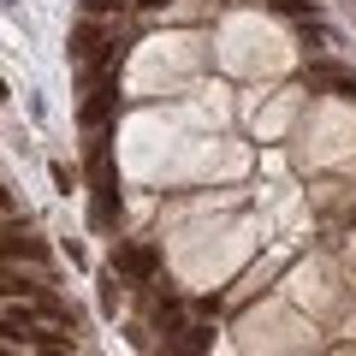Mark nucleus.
Masks as SVG:
<instances>
[{
    "label": "nucleus",
    "mask_w": 356,
    "mask_h": 356,
    "mask_svg": "<svg viewBox=\"0 0 356 356\" xmlns=\"http://www.w3.org/2000/svg\"><path fill=\"white\" fill-rule=\"evenodd\" d=\"M0 261H42V238L30 226L6 232V238H0Z\"/></svg>",
    "instance_id": "f03ea898"
},
{
    "label": "nucleus",
    "mask_w": 356,
    "mask_h": 356,
    "mask_svg": "<svg viewBox=\"0 0 356 356\" xmlns=\"http://www.w3.org/2000/svg\"><path fill=\"white\" fill-rule=\"evenodd\" d=\"M0 297H30V303H36V297H48V291H42V280H24V273H6V267H0Z\"/></svg>",
    "instance_id": "423d86ee"
},
{
    "label": "nucleus",
    "mask_w": 356,
    "mask_h": 356,
    "mask_svg": "<svg viewBox=\"0 0 356 356\" xmlns=\"http://www.w3.org/2000/svg\"><path fill=\"white\" fill-rule=\"evenodd\" d=\"M178 339H184V350H191V356H202L208 344H214V332H208V327H184Z\"/></svg>",
    "instance_id": "0eeeda50"
},
{
    "label": "nucleus",
    "mask_w": 356,
    "mask_h": 356,
    "mask_svg": "<svg viewBox=\"0 0 356 356\" xmlns=\"http://www.w3.org/2000/svg\"><path fill=\"white\" fill-rule=\"evenodd\" d=\"M131 6H143V13H161V6H166V0H131Z\"/></svg>",
    "instance_id": "9d476101"
},
{
    "label": "nucleus",
    "mask_w": 356,
    "mask_h": 356,
    "mask_svg": "<svg viewBox=\"0 0 356 356\" xmlns=\"http://www.w3.org/2000/svg\"><path fill=\"white\" fill-rule=\"evenodd\" d=\"M0 356H6V350H0Z\"/></svg>",
    "instance_id": "ddd939ff"
},
{
    "label": "nucleus",
    "mask_w": 356,
    "mask_h": 356,
    "mask_svg": "<svg viewBox=\"0 0 356 356\" xmlns=\"http://www.w3.org/2000/svg\"><path fill=\"white\" fill-rule=\"evenodd\" d=\"M0 102H6V83H0Z\"/></svg>",
    "instance_id": "f8f14e48"
},
{
    "label": "nucleus",
    "mask_w": 356,
    "mask_h": 356,
    "mask_svg": "<svg viewBox=\"0 0 356 356\" xmlns=\"http://www.w3.org/2000/svg\"><path fill=\"white\" fill-rule=\"evenodd\" d=\"M102 309H119V280H102Z\"/></svg>",
    "instance_id": "6e6552de"
},
{
    "label": "nucleus",
    "mask_w": 356,
    "mask_h": 356,
    "mask_svg": "<svg viewBox=\"0 0 356 356\" xmlns=\"http://www.w3.org/2000/svg\"><path fill=\"white\" fill-rule=\"evenodd\" d=\"M6 208H13V191H6V184H0V214H6Z\"/></svg>",
    "instance_id": "9b49d317"
},
{
    "label": "nucleus",
    "mask_w": 356,
    "mask_h": 356,
    "mask_svg": "<svg viewBox=\"0 0 356 356\" xmlns=\"http://www.w3.org/2000/svg\"><path fill=\"white\" fill-rule=\"evenodd\" d=\"M113 267H125L131 280H154V250H119Z\"/></svg>",
    "instance_id": "39448f33"
},
{
    "label": "nucleus",
    "mask_w": 356,
    "mask_h": 356,
    "mask_svg": "<svg viewBox=\"0 0 356 356\" xmlns=\"http://www.w3.org/2000/svg\"><path fill=\"white\" fill-rule=\"evenodd\" d=\"M113 107H119V89L102 83V89H95V102H83V125H89V131H102L107 119H113Z\"/></svg>",
    "instance_id": "20e7f679"
},
{
    "label": "nucleus",
    "mask_w": 356,
    "mask_h": 356,
    "mask_svg": "<svg viewBox=\"0 0 356 356\" xmlns=\"http://www.w3.org/2000/svg\"><path fill=\"white\" fill-rule=\"evenodd\" d=\"M107 42H113V36H102V24H95V18H83V24L72 30V54H77V60H83V65L95 60V54H102Z\"/></svg>",
    "instance_id": "7ed1b4c3"
},
{
    "label": "nucleus",
    "mask_w": 356,
    "mask_h": 356,
    "mask_svg": "<svg viewBox=\"0 0 356 356\" xmlns=\"http://www.w3.org/2000/svg\"><path fill=\"white\" fill-rule=\"evenodd\" d=\"M89 184H95V226L113 232L119 226V172H113V154H107V137L89 143Z\"/></svg>",
    "instance_id": "f257e3e1"
},
{
    "label": "nucleus",
    "mask_w": 356,
    "mask_h": 356,
    "mask_svg": "<svg viewBox=\"0 0 356 356\" xmlns=\"http://www.w3.org/2000/svg\"><path fill=\"white\" fill-rule=\"evenodd\" d=\"M102 13H113V0H83V18H102Z\"/></svg>",
    "instance_id": "1a4fd4ad"
}]
</instances>
